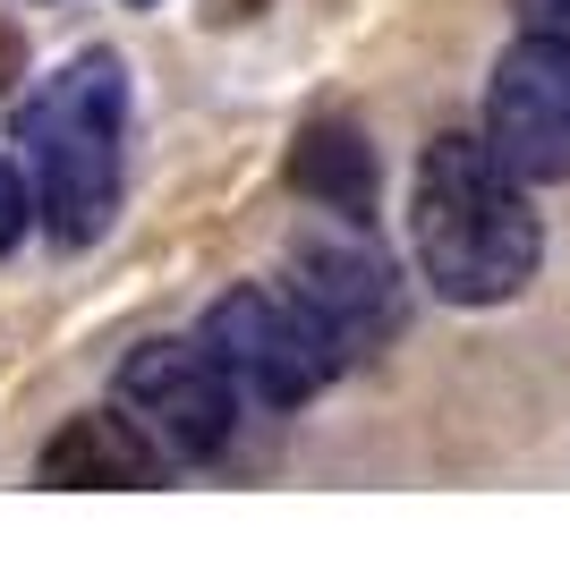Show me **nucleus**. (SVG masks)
<instances>
[{"instance_id": "1", "label": "nucleus", "mask_w": 570, "mask_h": 561, "mask_svg": "<svg viewBox=\"0 0 570 561\" xmlns=\"http://www.w3.org/2000/svg\"><path fill=\"white\" fill-rule=\"evenodd\" d=\"M417 264L452 306H502L537 280L546 230L528 213V179L485 137H434L409 196Z\"/></svg>"}, {"instance_id": "2", "label": "nucleus", "mask_w": 570, "mask_h": 561, "mask_svg": "<svg viewBox=\"0 0 570 561\" xmlns=\"http://www.w3.org/2000/svg\"><path fill=\"white\" fill-rule=\"evenodd\" d=\"M119 137H128V69L111 51H86L18 111V145L35 170V213L86 247L119 213Z\"/></svg>"}, {"instance_id": "3", "label": "nucleus", "mask_w": 570, "mask_h": 561, "mask_svg": "<svg viewBox=\"0 0 570 561\" xmlns=\"http://www.w3.org/2000/svg\"><path fill=\"white\" fill-rule=\"evenodd\" d=\"M205 350L230 366L238 392L289 409V400H315L333 383L350 341H341L298 289H230V298L205 315Z\"/></svg>"}, {"instance_id": "4", "label": "nucleus", "mask_w": 570, "mask_h": 561, "mask_svg": "<svg viewBox=\"0 0 570 561\" xmlns=\"http://www.w3.org/2000/svg\"><path fill=\"white\" fill-rule=\"evenodd\" d=\"M119 400L137 409V425H154L170 460H214L238 417V383L205 341H145L119 366Z\"/></svg>"}, {"instance_id": "5", "label": "nucleus", "mask_w": 570, "mask_h": 561, "mask_svg": "<svg viewBox=\"0 0 570 561\" xmlns=\"http://www.w3.org/2000/svg\"><path fill=\"white\" fill-rule=\"evenodd\" d=\"M485 145L520 179H570V43L520 35L485 86Z\"/></svg>"}, {"instance_id": "6", "label": "nucleus", "mask_w": 570, "mask_h": 561, "mask_svg": "<svg viewBox=\"0 0 570 561\" xmlns=\"http://www.w3.org/2000/svg\"><path fill=\"white\" fill-rule=\"evenodd\" d=\"M298 298H307L350 350H366L375 332L401 324L392 264H383L366 238H307V247H298Z\"/></svg>"}, {"instance_id": "7", "label": "nucleus", "mask_w": 570, "mask_h": 561, "mask_svg": "<svg viewBox=\"0 0 570 561\" xmlns=\"http://www.w3.org/2000/svg\"><path fill=\"white\" fill-rule=\"evenodd\" d=\"M154 468H163V451L137 434V417H69L43 443L35 476L77 493V485H154Z\"/></svg>"}, {"instance_id": "8", "label": "nucleus", "mask_w": 570, "mask_h": 561, "mask_svg": "<svg viewBox=\"0 0 570 561\" xmlns=\"http://www.w3.org/2000/svg\"><path fill=\"white\" fill-rule=\"evenodd\" d=\"M289 179L307 187L324 213H341V222H366V213H375V154H366V137H357V128H341V119H324V128H307V137H298Z\"/></svg>"}, {"instance_id": "9", "label": "nucleus", "mask_w": 570, "mask_h": 561, "mask_svg": "<svg viewBox=\"0 0 570 561\" xmlns=\"http://www.w3.org/2000/svg\"><path fill=\"white\" fill-rule=\"evenodd\" d=\"M26 222H35V187H26L18 170L0 163V256H9V247L26 238Z\"/></svg>"}, {"instance_id": "10", "label": "nucleus", "mask_w": 570, "mask_h": 561, "mask_svg": "<svg viewBox=\"0 0 570 561\" xmlns=\"http://www.w3.org/2000/svg\"><path fill=\"white\" fill-rule=\"evenodd\" d=\"M520 9L528 35H553V43H570V0H511Z\"/></svg>"}, {"instance_id": "11", "label": "nucleus", "mask_w": 570, "mask_h": 561, "mask_svg": "<svg viewBox=\"0 0 570 561\" xmlns=\"http://www.w3.org/2000/svg\"><path fill=\"white\" fill-rule=\"evenodd\" d=\"M18 69V35H0V77Z\"/></svg>"}, {"instance_id": "12", "label": "nucleus", "mask_w": 570, "mask_h": 561, "mask_svg": "<svg viewBox=\"0 0 570 561\" xmlns=\"http://www.w3.org/2000/svg\"><path fill=\"white\" fill-rule=\"evenodd\" d=\"M137 9H145V0H137Z\"/></svg>"}]
</instances>
